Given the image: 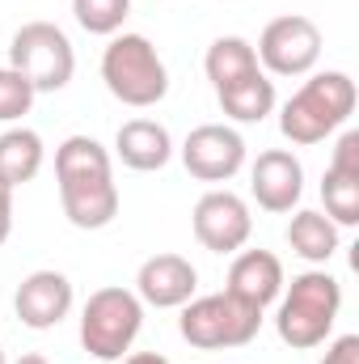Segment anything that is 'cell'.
<instances>
[{"label":"cell","instance_id":"24","mask_svg":"<svg viewBox=\"0 0 359 364\" xmlns=\"http://www.w3.org/2000/svg\"><path fill=\"white\" fill-rule=\"evenodd\" d=\"M321 364H359V335H343L330 343V352L321 356Z\"/></svg>","mask_w":359,"mask_h":364},{"label":"cell","instance_id":"16","mask_svg":"<svg viewBox=\"0 0 359 364\" xmlns=\"http://www.w3.org/2000/svg\"><path fill=\"white\" fill-rule=\"evenodd\" d=\"M287 246L304 259V263H330L338 255V225L326 216V212H296L292 225H287Z\"/></svg>","mask_w":359,"mask_h":364},{"label":"cell","instance_id":"15","mask_svg":"<svg viewBox=\"0 0 359 364\" xmlns=\"http://www.w3.org/2000/svg\"><path fill=\"white\" fill-rule=\"evenodd\" d=\"M228 292L267 309L270 301H279L283 292V263L270 250H241L228 267Z\"/></svg>","mask_w":359,"mask_h":364},{"label":"cell","instance_id":"11","mask_svg":"<svg viewBox=\"0 0 359 364\" xmlns=\"http://www.w3.org/2000/svg\"><path fill=\"white\" fill-rule=\"evenodd\" d=\"M13 309L21 318V326L30 331H51L68 318L72 309V279L64 272H30L21 279L17 296H13Z\"/></svg>","mask_w":359,"mask_h":364},{"label":"cell","instance_id":"9","mask_svg":"<svg viewBox=\"0 0 359 364\" xmlns=\"http://www.w3.org/2000/svg\"><path fill=\"white\" fill-rule=\"evenodd\" d=\"M190 220H194V237L211 255H237L254 233V216H250L245 199L233 195V191H207L194 203Z\"/></svg>","mask_w":359,"mask_h":364},{"label":"cell","instance_id":"26","mask_svg":"<svg viewBox=\"0 0 359 364\" xmlns=\"http://www.w3.org/2000/svg\"><path fill=\"white\" fill-rule=\"evenodd\" d=\"M123 364H170V360H165L161 352H131Z\"/></svg>","mask_w":359,"mask_h":364},{"label":"cell","instance_id":"5","mask_svg":"<svg viewBox=\"0 0 359 364\" xmlns=\"http://www.w3.org/2000/svg\"><path fill=\"white\" fill-rule=\"evenodd\" d=\"M263 326V309L233 296L228 288L224 292H211V296H190L182 305L178 331L190 348H203V352H220V348H245Z\"/></svg>","mask_w":359,"mask_h":364},{"label":"cell","instance_id":"6","mask_svg":"<svg viewBox=\"0 0 359 364\" xmlns=\"http://www.w3.org/2000/svg\"><path fill=\"white\" fill-rule=\"evenodd\" d=\"M144 326V301L131 288H97L81 309V348L93 360H123Z\"/></svg>","mask_w":359,"mask_h":364},{"label":"cell","instance_id":"21","mask_svg":"<svg viewBox=\"0 0 359 364\" xmlns=\"http://www.w3.org/2000/svg\"><path fill=\"white\" fill-rule=\"evenodd\" d=\"M72 13L89 34H118L131 13V0H72Z\"/></svg>","mask_w":359,"mask_h":364},{"label":"cell","instance_id":"20","mask_svg":"<svg viewBox=\"0 0 359 364\" xmlns=\"http://www.w3.org/2000/svg\"><path fill=\"white\" fill-rule=\"evenodd\" d=\"M321 199H326V216L334 225H359V178L326 170L321 178Z\"/></svg>","mask_w":359,"mask_h":364},{"label":"cell","instance_id":"25","mask_svg":"<svg viewBox=\"0 0 359 364\" xmlns=\"http://www.w3.org/2000/svg\"><path fill=\"white\" fill-rule=\"evenodd\" d=\"M9 233H13V186L0 178V246L9 242Z\"/></svg>","mask_w":359,"mask_h":364},{"label":"cell","instance_id":"3","mask_svg":"<svg viewBox=\"0 0 359 364\" xmlns=\"http://www.w3.org/2000/svg\"><path fill=\"white\" fill-rule=\"evenodd\" d=\"M279 314H275V331L287 348L309 352L317 343L330 339L338 309H343V284L330 272H304L292 279L287 292H279Z\"/></svg>","mask_w":359,"mask_h":364},{"label":"cell","instance_id":"1","mask_svg":"<svg viewBox=\"0 0 359 364\" xmlns=\"http://www.w3.org/2000/svg\"><path fill=\"white\" fill-rule=\"evenodd\" d=\"M55 182L64 216L77 229H106L118 216V186L110 174V153L93 136H68L55 149Z\"/></svg>","mask_w":359,"mask_h":364},{"label":"cell","instance_id":"12","mask_svg":"<svg viewBox=\"0 0 359 364\" xmlns=\"http://www.w3.org/2000/svg\"><path fill=\"white\" fill-rule=\"evenodd\" d=\"M250 191H254L258 208L292 212L304 195V166L287 149H267V153H258V161L250 170Z\"/></svg>","mask_w":359,"mask_h":364},{"label":"cell","instance_id":"14","mask_svg":"<svg viewBox=\"0 0 359 364\" xmlns=\"http://www.w3.org/2000/svg\"><path fill=\"white\" fill-rule=\"evenodd\" d=\"M114 153L127 170H140V174H153V170H165L170 157H174V140H170V127L157 123V119H131L118 127L114 136Z\"/></svg>","mask_w":359,"mask_h":364},{"label":"cell","instance_id":"13","mask_svg":"<svg viewBox=\"0 0 359 364\" xmlns=\"http://www.w3.org/2000/svg\"><path fill=\"white\" fill-rule=\"evenodd\" d=\"M194 288H199V272L182 255H153V259H144V267L136 275V296L157 309L186 305L194 296Z\"/></svg>","mask_w":359,"mask_h":364},{"label":"cell","instance_id":"8","mask_svg":"<svg viewBox=\"0 0 359 364\" xmlns=\"http://www.w3.org/2000/svg\"><path fill=\"white\" fill-rule=\"evenodd\" d=\"M254 51H258V68H267L275 77H309L313 64L321 60V30L317 21L300 13H283L267 21Z\"/></svg>","mask_w":359,"mask_h":364},{"label":"cell","instance_id":"10","mask_svg":"<svg viewBox=\"0 0 359 364\" xmlns=\"http://www.w3.org/2000/svg\"><path fill=\"white\" fill-rule=\"evenodd\" d=\"M182 166L199 182H228L245 166V140H241V132H233L224 123H203L186 136Z\"/></svg>","mask_w":359,"mask_h":364},{"label":"cell","instance_id":"7","mask_svg":"<svg viewBox=\"0 0 359 364\" xmlns=\"http://www.w3.org/2000/svg\"><path fill=\"white\" fill-rule=\"evenodd\" d=\"M9 68L21 73L34 93H60L77 73L72 38L55 21H26L9 43Z\"/></svg>","mask_w":359,"mask_h":364},{"label":"cell","instance_id":"2","mask_svg":"<svg viewBox=\"0 0 359 364\" xmlns=\"http://www.w3.org/2000/svg\"><path fill=\"white\" fill-rule=\"evenodd\" d=\"M355 102H359V93L347 73H313L300 90L283 102L279 132L292 144H321L330 132H338L351 119Z\"/></svg>","mask_w":359,"mask_h":364},{"label":"cell","instance_id":"18","mask_svg":"<svg viewBox=\"0 0 359 364\" xmlns=\"http://www.w3.org/2000/svg\"><path fill=\"white\" fill-rule=\"evenodd\" d=\"M203 68H207V81H211L216 90H224V85H233V81H241V77L263 73V68H258V51H254V43H245V38H237V34L216 38V43L207 47Z\"/></svg>","mask_w":359,"mask_h":364},{"label":"cell","instance_id":"27","mask_svg":"<svg viewBox=\"0 0 359 364\" xmlns=\"http://www.w3.org/2000/svg\"><path fill=\"white\" fill-rule=\"evenodd\" d=\"M13 364H47V356H38V352H26V356H17Z\"/></svg>","mask_w":359,"mask_h":364},{"label":"cell","instance_id":"17","mask_svg":"<svg viewBox=\"0 0 359 364\" xmlns=\"http://www.w3.org/2000/svg\"><path fill=\"white\" fill-rule=\"evenodd\" d=\"M216 97H220V106H224L228 119H237V123H263L275 110V81H270L267 73H254V77H241V81L216 90Z\"/></svg>","mask_w":359,"mask_h":364},{"label":"cell","instance_id":"22","mask_svg":"<svg viewBox=\"0 0 359 364\" xmlns=\"http://www.w3.org/2000/svg\"><path fill=\"white\" fill-rule=\"evenodd\" d=\"M34 97H38V93H34V85H30L21 73L0 68V123H13V119L30 114Z\"/></svg>","mask_w":359,"mask_h":364},{"label":"cell","instance_id":"4","mask_svg":"<svg viewBox=\"0 0 359 364\" xmlns=\"http://www.w3.org/2000/svg\"><path fill=\"white\" fill-rule=\"evenodd\" d=\"M101 81L123 106L148 110L170 93V73L144 34H114L101 51Z\"/></svg>","mask_w":359,"mask_h":364},{"label":"cell","instance_id":"23","mask_svg":"<svg viewBox=\"0 0 359 364\" xmlns=\"http://www.w3.org/2000/svg\"><path fill=\"white\" fill-rule=\"evenodd\" d=\"M330 170L334 174H347V178H359V132H343L338 136V149L330 157Z\"/></svg>","mask_w":359,"mask_h":364},{"label":"cell","instance_id":"28","mask_svg":"<svg viewBox=\"0 0 359 364\" xmlns=\"http://www.w3.org/2000/svg\"><path fill=\"white\" fill-rule=\"evenodd\" d=\"M0 364H9V360H4V348H0Z\"/></svg>","mask_w":359,"mask_h":364},{"label":"cell","instance_id":"19","mask_svg":"<svg viewBox=\"0 0 359 364\" xmlns=\"http://www.w3.org/2000/svg\"><path fill=\"white\" fill-rule=\"evenodd\" d=\"M43 170V136L30 127H9L0 136V178L13 191Z\"/></svg>","mask_w":359,"mask_h":364}]
</instances>
